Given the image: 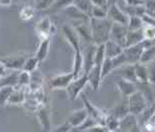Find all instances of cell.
Segmentation results:
<instances>
[{"label":"cell","mask_w":155,"mask_h":132,"mask_svg":"<svg viewBox=\"0 0 155 132\" xmlns=\"http://www.w3.org/2000/svg\"><path fill=\"white\" fill-rule=\"evenodd\" d=\"M63 34L68 41V43L72 46L74 50V60H73V69L72 73L74 74L75 78H78L83 74L84 68V58H83V51H82V43L79 38L76 30L74 27H71L69 25H64L62 28Z\"/></svg>","instance_id":"cell-1"},{"label":"cell","mask_w":155,"mask_h":132,"mask_svg":"<svg viewBox=\"0 0 155 132\" xmlns=\"http://www.w3.org/2000/svg\"><path fill=\"white\" fill-rule=\"evenodd\" d=\"M112 23L109 19H95L90 18L89 26H90L92 42L99 46L104 45L106 42L109 41L110 32L112 28Z\"/></svg>","instance_id":"cell-2"},{"label":"cell","mask_w":155,"mask_h":132,"mask_svg":"<svg viewBox=\"0 0 155 132\" xmlns=\"http://www.w3.org/2000/svg\"><path fill=\"white\" fill-rule=\"evenodd\" d=\"M148 102L144 95L139 90H137L131 96L128 97V109L129 113L134 116H139L148 109Z\"/></svg>","instance_id":"cell-3"},{"label":"cell","mask_w":155,"mask_h":132,"mask_svg":"<svg viewBox=\"0 0 155 132\" xmlns=\"http://www.w3.org/2000/svg\"><path fill=\"white\" fill-rule=\"evenodd\" d=\"M88 83V77L87 74L83 73L81 76L78 78H74L70 84L68 85L66 88V93L67 96L70 100H75L80 96L81 92L83 91V89Z\"/></svg>","instance_id":"cell-4"},{"label":"cell","mask_w":155,"mask_h":132,"mask_svg":"<svg viewBox=\"0 0 155 132\" xmlns=\"http://www.w3.org/2000/svg\"><path fill=\"white\" fill-rule=\"evenodd\" d=\"M29 56L25 53H17L0 58V62H2L7 69H12L13 71H22L25 61Z\"/></svg>","instance_id":"cell-5"},{"label":"cell","mask_w":155,"mask_h":132,"mask_svg":"<svg viewBox=\"0 0 155 132\" xmlns=\"http://www.w3.org/2000/svg\"><path fill=\"white\" fill-rule=\"evenodd\" d=\"M107 19H109L112 23L122 25H128V21H129L128 15L122 10L117 3H110L107 12Z\"/></svg>","instance_id":"cell-6"},{"label":"cell","mask_w":155,"mask_h":132,"mask_svg":"<svg viewBox=\"0 0 155 132\" xmlns=\"http://www.w3.org/2000/svg\"><path fill=\"white\" fill-rule=\"evenodd\" d=\"M129 32L127 25H122V24H116L113 23L110 32V38L109 40L115 42V43L119 44L121 47L124 48L125 41H126V36Z\"/></svg>","instance_id":"cell-7"},{"label":"cell","mask_w":155,"mask_h":132,"mask_svg":"<svg viewBox=\"0 0 155 132\" xmlns=\"http://www.w3.org/2000/svg\"><path fill=\"white\" fill-rule=\"evenodd\" d=\"M144 44L143 42L140 44H137L135 46H131V47L125 48L123 51V54L125 56V59L127 61L128 65H135L137 63H140L141 56L143 54L144 51Z\"/></svg>","instance_id":"cell-8"},{"label":"cell","mask_w":155,"mask_h":132,"mask_svg":"<svg viewBox=\"0 0 155 132\" xmlns=\"http://www.w3.org/2000/svg\"><path fill=\"white\" fill-rule=\"evenodd\" d=\"M36 32L41 40L46 38H50V36L53 31V24L51 22V19L48 16H44L41 18L35 25Z\"/></svg>","instance_id":"cell-9"},{"label":"cell","mask_w":155,"mask_h":132,"mask_svg":"<svg viewBox=\"0 0 155 132\" xmlns=\"http://www.w3.org/2000/svg\"><path fill=\"white\" fill-rule=\"evenodd\" d=\"M74 78V74L72 73V71L68 72V73L58 74L50 79L49 85L52 89H65L66 90L68 85L71 83Z\"/></svg>","instance_id":"cell-10"},{"label":"cell","mask_w":155,"mask_h":132,"mask_svg":"<svg viewBox=\"0 0 155 132\" xmlns=\"http://www.w3.org/2000/svg\"><path fill=\"white\" fill-rule=\"evenodd\" d=\"M82 101L84 103V108L87 110L88 115L94 118L97 121L98 125H104L105 124V118H106L107 114H105L104 112H102L98 108H96L93 104H91V102L85 96H82Z\"/></svg>","instance_id":"cell-11"},{"label":"cell","mask_w":155,"mask_h":132,"mask_svg":"<svg viewBox=\"0 0 155 132\" xmlns=\"http://www.w3.org/2000/svg\"><path fill=\"white\" fill-rule=\"evenodd\" d=\"M89 116L88 112L85 108H81V109L75 110L69 115L66 122L70 124V126L74 129H77L78 127H80L82 124L84 123V121L87 119Z\"/></svg>","instance_id":"cell-12"},{"label":"cell","mask_w":155,"mask_h":132,"mask_svg":"<svg viewBox=\"0 0 155 132\" xmlns=\"http://www.w3.org/2000/svg\"><path fill=\"white\" fill-rule=\"evenodd\" d=\"M97 45L93 43L86 44V49L85 52H83V58H84V68L83 73L87 74L91 68L94 66V59H95V53H96Z\"/></svg>","instance_id":"cell-13"},{"label":"cell","mask_w":155,"mask_h":132,"mask_svg":"<svg viewBox=\"0 0 155 132\" xmlns=\"http://www.w3.org/2000/svg\"><path fill=\"white\" fill-rule=\"evenodd\" d=\"M36 116L40 123L42 130L50 131L51 129V119H50V111L46 106H39L36 109Z\"/></svg>","instance_id":"cell-14"},{"label":"cell","mask_w":155,"mask_h":132,"mask_svg":"<svg viewBox=\"0 0 155 132\" xmlns=\"http://www.w3.org/2000/svg\"><path fill=\"white\" fill-rule=\"evenodd\" d=\"M87 77H88V83L91 85L92 89L94 91L98 90L102 80H103L102 79V67L94 65L91 68V70L87 73Z\"/></svg>","instance_id":"cell-15"},{"label":"cell","mask_w":155,"mask_h":132,"mask_svg":"<svg viewBox=\"0 0 155 132\" xmlns=\"http://www.w3.org/2000/svg\"><path fill=\"white\" fill-rule=\"evenodd\" d=\"M62 11H63L68 17L73 19V20H77V21H81V22L90 20V17L85 14V13L79 10L76 6L73 4V1H71V3H69L67 6H65Z\"/></svg>","instance_id":"cell-16"},{"label":"cell","mask_w":155,"mask_h":132,"mask_svg":"<svg viewBox=\"0 0 155 132\" xmlns=\"http://www.w3.org/2000/svg\"><path fill=\"white\" fill-rule=\"evenodd\" d=\"M116 86L118 88V90L120 91V93L123 95V96H126L127 98L138 90L136 83L125 80L123 78L119 79V80L116 82Z\"/></svg>","instance_id":"cell-17"},{"label":"cell","mask_w":155,"mask_h":132,"mask_svg":"<svg viewBox=\"0 0 155 132\" xmlns=\"http://www.w3.org/2000/svg\"><path fill=\"white\" fill-rule=\"evenodd\" d=\"M137 127H139V122L137 120V117L130 113L120 120L119 129L121 132H131L136 129Z\"/></svg>","instance_id":"cell-18"},{"label":"cell","mask_w":155,"mask_h":132,"mask_svg":"<svg viewBox=\"0 0 155 132\" xmlns=\"http://www.w3.org/2000/svg\"><path fill=\"white\" fill-rule=\"evenodd\" d=\"M104 45H105V57L106 58L113 59L115 57H117V56L121 55L124 51L123 47H121L119 44L115 43V42L111 40L106 42Z\"/></svg>","instance_id":"cell-19"},{"label":"cell","mask_w":155,"mask_h":132,"mask_svg":"<svg viewBox=\"0 0 155 132\" xmlns=\"http://www.w3.org/2000/svg\"><path fill=\"white\" fill-rule=\"evenodd\" d=\"M143 41H144V38H143L142 30L129 31L127 36H126V41H125L124 49L128 48V47H131V46H135L137 44H140V43H142Z\"/></svg>","instance_id":"cell-20"},{"label":"cell","mask_w":155,"mask_h":132,"mask_svg":"<svg viewBox=\"0 0 155 132\" xmlns=\"http://www.w3.org/2000/svg\"><path fill=\"white\" fill-rule=\"evenodd\" d=\"M49 46H50V38H46L40 41V44H39L37 51L35 53V57L38 59L39 62L44 61L46 57H47L49 52Z\"/></svg>","instance_id":"cell-21"},{"label":"cell","mask_w":155,"mask_h":132,"mask_svg":"<svg viewBox=\"0 0 155 132\" xmlns=\"http://www.w3.org/2000/svg\"><path fill=\"white\" fill-rule=\"evenodd\" d=\"M135 75H136L137 83H148V71L147 65L137 63L134 65Z\"/></svg>","instance_id":"cell-22"},{"label":"cell","mask_w":155,"mask_h":132,"mask_svg":"<svg viewBox=\"0 0 155 132\" xmlns=\"http://www.w3.org/2000/svg\"><path fill=\"white\" fill-rule=\"evenodd\" d=\"M25 102V92L24 88L15 87L8 99L9 104H22Z\"/></svg>","instance_id":"cell-23"},{"label":"cell","mask_w":155,"mask_h":132,"mask_svg":"<svg viewBox=\"0 0 155 132\" xmlns=\"http://www.w3.org/2000/svg\"><path fill=\"white\" fill-rule=\"evenodd\" d=\"M120 69H121V73H120L121 78L137 84V79H136V75H135L134 65H125Z\"/></svg>","instance_id":"cell-24"},{"label":"cell","mask_w":155,"mask_h":132,"mask_svg":"<svg viewBox=\"0 0 155 132\" xmlns=\"http://www.w3.org/2000/svg\"><path fill=\"white\" fill-rule=\"evenodd\" d=\"M111 115H113L116 118H118L119 120H121L122 118H124L126 115L129 114V109H128V102L127 104L124 103H119L115 106L113 109L111 110Z\"/></svg>","instance_id":"cell-25"},{"label":"cell","mask_w":155,"mask_h":132,"mask_svg":"<svg viewBox=\"0 0 155 132\" xmlns=\"http://www.w3.org/2000/svg\"><path fill=\"white\" fill-rule=\"evenodd\" d=\"M73 4L76 6L80 11L85 13L91 18L92 15V9H93V5H92V1H85V0H78V1H73Z\"/></svg>","instance_id":"cell-26"},{"label":"cell","mask_w":155,"mask_h":132,"mask_svg":"<svg viewBox=\"0 0 155 132\" xmlns=\"http://www.w3.org/2000/svg\"><path fill=\"white\" fill-rule=\"evenodd\" d=\"M39 60L37 58L34 56H29V57L27 58V60L25 61V64L24 66H23V69L22 71H25V72H28V73H33V72H35V70L37 69L38 65H39Z\"/></svg>","instance_id":"cell-27"},{"label":"cell","mask_w":155,"mask_h":132,"mask_svg":"<svg viewBox=\"0 0 155 132\" xmlns=\"http://www.w3.org/2000/svg\"><path fill=\"white\" fill-rule=\"evenodd\" d=\"M128 29L129 31H139L142 30L144 27V23L141 17H136V16H132L129 17V21H128Z\"/></svg>","instance_id":"cell-28"},{"label":"cell","mask_w":155,"mask_h":132,"mask_svg":"<svg viewBox=\"0 0 155 132\" xmlns=\"http://www.w3.org/2000/svg\"><path fill=\"white\" fill-rule=\"evenodd\" d=\"M119 124H120V120L118 119V118H116L111 114H107L106 118H105L104 126L110 132H113L115 130L119 129Z\"/></svg>","instance_id":"cell-29"},{"label":"cell","mask_w":155,"mask_h":132,"mask_svg":"<svg viewBox=\"0 0 155 132\" xmlns=\"http://www.w3.org/2000/svg\"><path fill=\"white\" fill-rule=\"evenodd\" d=\"M13 90L14 87L12 86H4L0 88V106H3L5 103H7Z\"/></svg>","instance_id":"cell-30"},{"label":"cell","mask_w":155,"mask_h":132,"mask_svg":"<svg viewBox=\"0 0 155 132\" xmlns=\"http://www.w3.org/2000/svg\"><path fill=\"white\" fill-rule=\"evenodd\" d=\"M35 7L31 5H25L21 8L20 12H19V15H20V18L23 20H29L33 17L34 13H35Z\"/></svg>","instance_id":"cell-31"},{"label":"cell","mask_w":155,"mask_h":132,"mask_svg":"<svg viewBox=\"0 0 155 132\" xmlns=\"http://www.w3.org/2000/svg\"><path fill=\"white\" fill-rule=\"evenodd\" d=\"M114 70H115V67H114L112 59L105 58L103 65H102V79H105L108 75L111 74V72H113Z\"/></svg>","instance_id":"cell-32"},{"label":"cell","mask_w":155,"mask_h":132,"mask_svg":"<svg viewBox=\"0 0 155 132\" xmlns=\"http://www.w3.org/2000/svg\"><path fill=\"white\" fill-rule=\"evenodd\" d=\"M31 83V74L25 71H20L18 77V84L16 87L24 88Z\"/></svg>","instance_id":"cell-33"},{"label":"cell","mask_w":155,"mask_h":132,"mask_svg":"<svg viewBox=\"0 0 155 132\" xmlns=\"http://www.w3.org/2000/svg\"><path fill=\"white\" fill-rule=\"evenodd\" d=\"M142 33H143L144 40H148V41L155 40V27H153V26L144 25V27L142 29Z\"/></svg>","instance_id":"cell-34"},{"label":"cell","mask_w":155,"mask_h":132,"mask_svg":"<svg viewBox=\"0 0 155 132\" xmlns=\"http://www.w3.org/2000/svg\"><path fill=\"white\" fill-rule=\"evenodd\" d=\"M96 125H98L97 121L94 119V118H92L91 116H88L87 119L84 121V123L81 125L80 127L77 128V131H84V130H90L92 129L93 127H95Z\"/></svg>","instance_id":"cell-35"},{"label":"cell","mask_w":155,"mask_h":132,"mask_svg":"<svg viewBox=\"0 0 155 132\" xmlns=\"http://www.w3.org/2000/svg\"><path fill=\"white\" fill-rule=\"evenodd\" d=\"M54 1H47V0H42V1H36L34 3L35 9L38 10H48L51 7V5L53 4Z\"/></svg>","instance_id":"cell-36"},{"label":"cell","mask_w":155,"mask_h":132,"mask_svg":"<svg viewBox=\"0 0 155 132\" xmlns=\"http://www.w3.org/2000/svg\"><path fill=\"white\" fill-rule=\"evenodd\" d=\"M148 71V83L151 85H155V65L150 63L147 65Z\"/></svg>","instance_id":"cell-37"},{"label":"cell","mask_w":155,"mask_h":132,"mask_svg":"<svg viewBox=\"0 0 155 132\" xmlns=\"http://www.w3.org/2000/svg\"><path fill=\"white\" fill-rule=\"evenodd\" d=\"M72 129H74V128H72L68 122H64V123L56 126L51 132H70Z\"/></svg>","instance_id":"cell-38"},{"label":"cell","mask_w":155,"mask_h":132,"mask_svg":"<svg viewBox=\"0 0 155 132\" xmlns=\"http://www.w3.org/2000/svg\"><path fill=\"white\" fill-rule=\"evenodd\" d=\"M145 10L147 14H154L155 13V1H145Z\"/></svg>","instance_id":"cell-39"},{"label":"cell","mask_w":155,"mask_h":132,"mask_svg":"<svg viewBox=\"0 0 155 132\" xmlns=\"http://www.w3.org/2000/svg\"><path fill=\"white\" fill-rule=\"evenodd\" d=\"M142 20H143L144 25H149V26L155 27V18L152 17V16H150L149 14H147V13L142 16Z\"/></svg>","instance_id":"cell-40"},{"label":"cell","mask_w":155,"mask_h":132,"mask_svg":"<svg viewBox=\"0 0 155 132\" xmlns=\"http://www.w3.org/2000/svg\"><path fill=\"white\" fill-rule=\"evenodd\" d=\"M89 131L90 132H110L106 127L104 126V125H96V126L93 127Z\"/></svg>","instance_id":"cell-41"},{"label":"cell","mask_w":155,"mask_h":132,"mask_svg":"<svg viewBox=\"0 0 155 132\" xmlns=\"http://www.w3.org/2000/svg\"><path fill=\"white\" fill-rule=\"evenodd\" d=\"M5 75H7V68L5 67L2 62H0V78L4 77Z\"/></svg>","instance_id":"cell-42"},{"label":"cell","mask_w":155,"mask_h":132,"mask_svg":"<svg viewBox=\"0 0 155 132\" xmlns=\"http://www.w3.org/2000/svg\"><path fill=\"white\" fill-rule=\"evenodd\" d=\"M11 1H0V5H10Z\"/></svg>","instance_id":"cell-43"},{"label":"cell","mask_w":155,"mask_h":132,"mask_svg":"<svg viewBox=\"0 0 155 132\" xmlns=\"http://www.w3.org/2000/svg\"><path fill=\"white\" fill-rule=\"evenodd\" d=\"M151 107H152L153 109H154V111H155V101H154V103H153L152 105H151Z\"/></svg>","instance_id":"cell-44"},{"label":"cell","mask_w":155,"mask_h":132,"mask_svg":"<svg viewBox=\"0 0 155 132\" xmlns=\"http://www.w3.org/2000/svg\"><path fill=\"white\" fill-rule=\"evenodd\" d=\"M70 132H78V131H77L76 129H72V130H71Z\"/></svg>","instance_id":"cell-45"},{"label":"cell","mask_w":155,"mask_h":132,"mask_svg":"<svg viewBox=\"0 0 155 132\" xmlns=\"http://www.w3.org/2000/svg\"><path fill=\"white\" fill-rule=\"evenodd\" d=\"M152 63H153V64H154V65H155V60H154V61H153V62H152Z\"/></svg>","instance_id":"cell-46"},{"label":"cell","mask_w":155,"mask_h":132,"mask_svg":"<svg viewBox=\"0 0 155 132\" xmlns=\"http://www.w3.org/2000/svg\"><path fill=\"white\" fill-rule=\"evenodd\" d=\"M1 87H2V86H1V84H0V88H1Z\"/></svg>","instance_id":"cell-47"},{"label":"cell","mask_w":155,"mask_h":132,"mask_svg":"<svg viewBox=\"0 0 155 132\" xmlns=\"http://www.w3.org/2000/svg\"><path fill=\"white\" fill-rule=\"evenodd\" d=\"M154 132H155V131H154Z\"/></svg>","instance_id":"cell-48"}]
</instances>
